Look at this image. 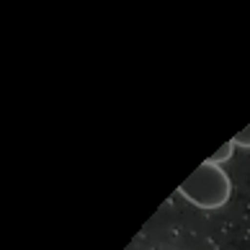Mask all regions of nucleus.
Masks as SVG:
<instances>
[{
  "instance_id": "obj_1",
  "label": "nucleus",
  "mask_w": 250,
  "mask_h": 250,
  "mask_svg": "<svg viewBox=\"0 0 250 250\" xmlns=\"http://www.w3.org/2000/svg\"><path fill=\"white\" fill-rule=\"evenodd\" d=\"M178 193L199 209H219L229 201L232 181H229V175L225 170H222V165H214V163L207 160L181 183Z\"/></svg>"
},
{
  "instance_id": "obj_3",
  "label": "nucleus",
  "mask_w": 250,
  "mask_h": 250,
  "mask_svg": "<svg viewBox=\"0 0 250 250\" xmlns=\"http://www.w3.org/2000/svg\"><path fill=\"white\" fill-rule=\"evenodd\" d=\"M235 147H245V150H250V126H245L240 134H235Z\"/></svg>"
},
{
  "instance_id": "obj_2",
  "label": "nucleus",
  "mask_w": 250,
  "mask_h": 250,
  "mask_svg": "<svg viewBox=\"0 0 250 250\" xmlns=\"http://www.w3.org/2000/svg\"><path fill=\"white\" fill-rule=\"evenodd\" d=\"M232 150H235V140H229L225 147H219V150L214 152L209 157V163H214V165H222L225 160H229V157H232Z\"/></svg>"
}]
</instances>
